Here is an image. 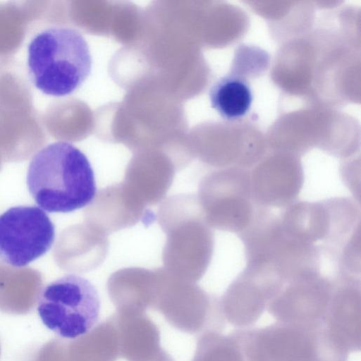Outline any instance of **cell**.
Here are the masks:
<instances>
[{"mask_svg": "<svg viewBox=\"0 0 361 361\" xmlns=\"http://www.w3.org/2000/svg\"><path fill=\"white\" fill-rule=\"evenodd\" d=\"M30 194L43 210L68 213L96 196L94 174L87 157L70 142L51 143L32 158L27 173Z\"/></svg>", "mask_w": 361, "mask_h": 361, "instance_id": "obj_1", "label": "cell"}, {"mask_svg": "<svg viewBox=\"0 0 361 361\" xmlns=\"http://www.w3.org/2000/svg\"><path fill=\"white\" fill-rule=\"evenodd\" d=\"M92 63L87 42L72 27L44 29L28 45L29 77L47 95L63 97L79 89L90 75Z\"/></svg>", "mask_w": 361, "mask_h": 361, "instance_id": "obj_2", "label": "cell"}, {"mask_svg": "<svg viewBox=\"0 0 361 361\" xmlns=\"http://www.w3.org/2000/svg\"><path fill=\"white\" fill-rule=\"evenodd\" d=\"M159 219L167 235L163 253L165 269L189 282L201 279L212 257L214 234L197 197H170L160 207Z\"/></svg>", "mask_w": 361, "mask_h": 361, "instance_id": "obj_3", "label": "cell"}, {"mask_svg": "<svg viewBox=\"0 0 361 361\" xmlns=\"http://www.w3.org/2000/svg\"><path fill=\"white\" fill-rule=\"evenodd\" d=\"M238 236L245 250V266L266 268L285 283L321 273L319 247L288 234L279 215L271 209L257 207L252 222Z\"/></svg>", "mask_w": 361, "mask_h": 361, "instance_id": "obj_4", "label": "cell"}, {"mask_svg": "<svg viewBox=\"0 0 361 361\" xmlns=\"http://www.w3.org/2000/svg\"><path fill=\"white\" fill-rule=\"evenodd\" d=\"M100 306L99 293L88 280L67 274L42 288L37 298V312L49 330L61 338L74 340L95 326Z\"/></svg>", "mask_w": 361, "mask_h": 361, "instance_id": "obj_5", "label": "cell"}, {"mask_svg": "<svg viewBox=\"0 0 361 361\" xmlns=\"http://www.w3.org/2000/svg\"><path fill=\"white\" fill-rule=\"evenodd\" d=\"M205 222L211 228L240 234L252 222L257 207L250 189V172L228 168L207 175L197 197Z\"/></svg>", "mask_w": 361, "mask_h": 361, "instance_id": "obj_6", "label": "cell"}, {"mask_svg": "<svg viewBox=\"0 0 361 361\" xmlns=\"http://www.w3.org/2000/svg\"><path fill=\"white\" fill-rule=\"evenodd\" d=\"M55 239V226L40 207L17 206L0 215V261L25 267L46 254Z\"/></svg>", "mask_w": 361, "mask_h": 361, "instance_id": "obj_7", "label": "cell"}, {"mask_svg": "<svg viewBox=\"0 0 361 361\" xmlns=\"http://www.w3.org/2000/svg\"><path fill=\"white\" fill-rule=\"evenodd\" d=\"M316 329L276 322L260 328L238 329L230 334L245 361H312Z\"/></svg>", "mask_w": 361, "mask_h": 361, "instance_id": "obj_8", "label": "cell"}, {"mask_svg": "<svg viewBox=\"0 0 361 361\" xmlns=\"http://www.w3.org/2000/svg\"><path fill=\"white\" fill-rule=\"evenodd\" d=\"M334 280L322 273L286 283L267 310L278 322L308 329L324 326Z\"/></svg>", "mask_w": 361, "mask_h": 361, "instance_id": "obj_9", "label": "cell"}, {"mask_svg": "<svg viewBox=\"0 0 361 361\" xmlns=\"http://www.w3.org/2000/svg\"><path fill=\"white\" fill-rule=\"evenodd\" d=\"M283 285L276 276L245 268L219 300L224 319L238 329L250 327Z\"/></svg>", "mask_w": 361, "mask_h": 361, "instance_id": "obj_10", "label": "cell"}, {"mask_svg": "<svg viewBox=\"0 0 361 361\" xmlns=\"http://www.w3.org/2000/svg\"><path fill=\"white\" fill-rule=\"evenodd\" d=\"M324 326L348 353L360 350V279H334Z\"/></svg>", "mask_w": 361, "mask_h": 361, "instance_id": "obj_11", "label": "cell"}, {"mask_svg": "<svg viewBox=\"0 0 361 361\" xmlns=\"http://www.w3.org/2000/svg\"><path fill=\"white\" fill-rule=\"evenodd\" d=\"M251 195L257 207L285 209L296 201L304 174L297 163L263 164L250 172Z\"/></svg>", "mask_w": 361, "mask_h": 361, "instance_id": "obj_12", "label": "cell"}, {"mask_svg": "<svg viewBox=\"0 0 361 361\" xmlns=\"http://www.w3.org/2000/svg\"><path fill=\"white\" fill-rule=\"evenodd\" d=\"M283 228L290 235L317 245L329 252L334 245L328 199L318 202L295 201L279 215Z\"/></svg>", "mask_w": 361, "mask_h": 361, "instance_id": "obj_13", "label": "cell"}, {"mask_svg": "<svg viewBox=\"0 0 361 361\" xmlns=\"http://www.w3.org/2000/svg\"><path fill=\"white\" fill-rule=\"evenodd\" d=\"M91 203L87 212L90 225L105 235L142 220L128 204L120 184L104 188Z\"/></svg>", "mask_w": 361, "mask_h": 361, "instance_id": "obj_14", "label": "cell"}, {"mask_svg": "<svg viewBox=\"0 0 361 361\" xmlns=\"http://www.w3.org/2000/svg\"><path fill=\"white\" fill-rule=\"evenodd\" d=\"M212 107L226 120H236L249 111L253 99L250 85L242 78L227 75L216 81L209 90Z\"/></svg>", "mask_w": 361, "mask_h": 361, "instance_id": "obj_15", "label": "cell"}, {"mask_svg": "<svg viewBox=\"0 0 361 361\" xmlns=\"http://www.w3.org/2000/svg\"><path fill=\"white\" fill-rule=\"evenodd\" d=\"M195 361H245L241 349L229 334L207 331L199 341Z\"/></svg>", "mask_w": 361, "mask_h": 361, "instance_id": "obj_16", "label": "cell"}, {"mask_svg": "<svg viewBox=\"0 0 361 361\" xmlns=\"http://www.w3.org/2000/svg\"><path fill=\"white\" fill-rule=\"evenodd\" d=\"M360 224L342 245L338 257L337 276L360 279L361 267Z\"/></svg>", "mask_w": 361, "mask_h": 361, "instance_id": "obj_17", "label": "cell"}]
</instances>
